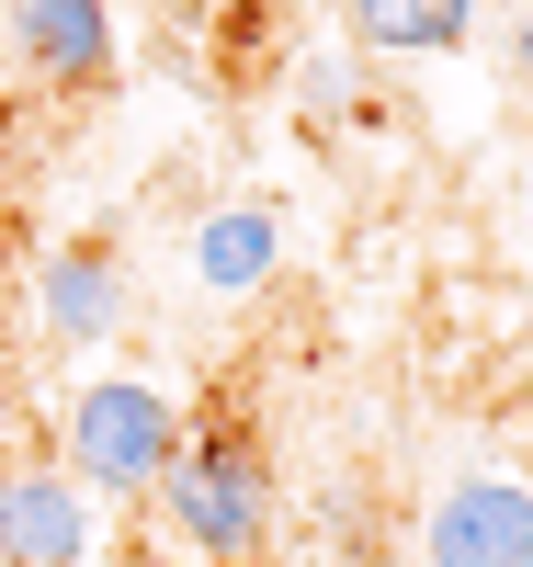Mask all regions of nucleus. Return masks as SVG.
Wrapping results in <instances>:
<instances>
[{
    "mask_svg": "<svg viewBox=\"0 0 533 567\" xmlns=\"http://www.w3.org/2000/svg\"><path fill=\"white\" fill-rule=\"evenodd\" d=\"M148 511L171 523L182 556H205V567H250L273 545V465L250 432H182V454L160 465V488Z\"/></svg>",
    "mask_w": 533,
    "mask_h": 567,
    "instance_id": "1",
    "label": "nucleus"
},
{
    "mask_svg": "<svg viewBox=\"0 0 533 567\" xmlns=\"http://www.w3.org/2000/svg\"><path fill=\"white\" fill-rule=\"evenodd\" d=\"M58 443H69L80 488L148 499L160 465L182 454V409H171V386H148V374H91V386L69 398V420H58Z\"/></svg>",
    "mask_w": 533,
    "mask_h": 567,
    "instance_id": "2",
    "label": "nucleus"
},
{
    "mask_svg": "<svg viewBox=\"0 0 533 567\" xmlns=\"http://www.w3.org/2000/svg\"><path fill=\"white\" fill-rule=\"evenodd\" d=\"M420 567H533V488L522 477H454L420 511Z\"/></svg>",
    "mask_w": 533,
    "mask_h": 567,
    "instance_id": "3",
    "label": "nucleus"
},
{
    "mask_svg": "<svg viewBox=\"0 0 533 567\" xmlns=\"http://www.w3.org/2000/svg\"><path fill=\"white\" fill-rule=\"evenodd\" d=\"M0 567H91V488L69 465H0Z\"/></svg>",
    "mask_w": 533,
    "mask_h": 567,
    "instance_id": "4",
    "label": "nucleus"
},
{
    "mask_svg": "<svg viewBox=\"0 0 533 567\" xmlns=\"http://www.w3.org/2000/svg\"><path fill=\"white\" fill-rule=\"evenodd\" d=\"M34 329L45 341H114L125 329V250L114 239H58L34 272Z\"/></svg>",
    "mask_w": 533,
    "mask_h": 567,
    "instance_id": "5",
    "label": "nucleus"
},
{
    "mask_svg": "<svg viewBox=\"0 0 533 567\" xmlns=\"http://www.w3.org/2000/svg\"><path fill=\"white\" fill-rule=\"evenodd\" d=\"M12 58L45 91H103L114 80V12L103 0H12Z\"/></svg>",
    "mask_w": 533,
    "mask_h": 567,
    "instance_id": "6",
    "label": "nucleus"
},
{
    "mask_svg": "<svg viewBox=\"0 0 533 567\" xmlns=\"http://www.w3.org/2000/svg\"><path fill=\"white\" fill-rule=\"evenodd\" d=\"M273 272H284V216L273 205H216L193 227V284H205V296H250Z\"/></svg>",
    "mask_w": 533,
    "mask_h": 567,
    "instance_id": "7",
    "label": "nucleus"
},
{
    "mask_svg": "<svg viewBox=\"0 0 533 567\" xmlns=\"http://www.w3.org/2000/svg\"><path fill=\"white\" fill-rule=\"evenodd\" d=\"M465 34H476V0H352L363 58H454Z\"/></svg>",
    "mask_w": 533,
    "mask_h": 567,
    "instance_id": "8",
    "label": "nucleus"
},
{
    "mask_svg": "<svg viewBox=\"0 0 533 567\" xmlns=\"http://www.w3.org/2000/svg\"><path fill=\"white\" fill-rule=\"evenodd\" d=\"M500 69H511V91H522V103H533V0L511 12V34H500Z\"/></svg>",
    "mask_w": 533,
    "mask_h": 567,
    "instance_id": "9",
    "label": "nucleus"
},
{
    "mask_svg": "<svg viewBox=\"0 0 533 567\" xmlns=\"http://www.w3.org/2000/svg\"><path fill=\"white\" fill-rule=\"evenodd\" d=\"M160 12H171V23H216V0H160Z\"/></svg>",
    "mask_w": 533,
    "mask_h": 567,
    "instance_id": "10",
    "label": "nucleus"
}]
</instances>
